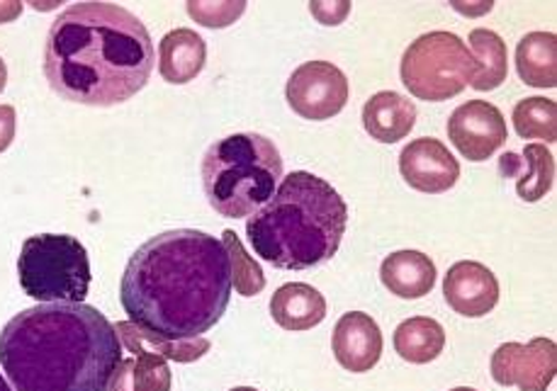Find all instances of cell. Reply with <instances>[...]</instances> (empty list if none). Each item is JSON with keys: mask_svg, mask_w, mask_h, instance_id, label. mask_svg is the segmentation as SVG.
Wrapping results in <instances>:
<instances>
[{"mask_svg": "<svg viewBox=\"0 0 557 391\" xmlns=\"http://www.w3.org/2000/svg\"><path fill=\"white\" fill-rule=\"evenodd\" d=\"M230 300V255L220 239L198 229L151 236L132 253L120 282L129 321L169 341H193L212 331Z\"/></svg>", "mask_w": 557, "mask_h": 391, "instance_id": "cell-1", "label": "cell"}, {"mask_svg": "<svg viewBox=\"0 0 557 391\" xmlns=\"http://www.w3.org/2000/svg\"><path fill=\"white\" fill-rule=\"evenodd\" d=\"M157 49L147 25L115 3L69 5L49 27L45 76L59 98L115 108L149 84Z\"/></svg>", "mask_w": 557, "mask_h": 391, "instance_id": "cell-2", "label": "cell"}, {"mask_svg": "<svg viewBox=\"0 0 557 391\" xmlns=\"http://www.w3.org/2000/svg\"><path fill=\"white\" fill-rule=\"evenodd\" d=\"M122 343L90 304H37L0 331V365L15 391H110Z\"/></svg>", "mask_w": 557, "mask_h": 391, "instance_id": "cell-3", "label": "cell"}, {"mask_svg": "<svg viewBox=\"0 0 557 391\" xmlns=\"http://www.w3.org/2000/svg\"><path fill=\"white\" fill-rule=\"evenodd\" d=\"M348 207L342 194L314 173L295 171L271 200L246 222L258 258L281 270L324 265L342 249Z\"/></svg>", "mask_w": 557, "mask_h": 391, "instance_id": "cell-4", "label": "cell"}, {"mask_svg": "<svg viewBox=\"0 0 557 391\" xmlns=\"http://www.w3.org/2000/svg\"><path fill=\"white\" fill-rule=\"evenodd\" d=\"M283 178V156L256 131L214 141L202 156V188L210 207L230 219L253 217Z\"/></svg>", "mask_w": 557, "mask_h": 391, "instance_id": "cell-5", "label": "cell"}, {"mask_svg": "<svg viewBox=\"0 0 557 391\" xmlns=\"http://www.w3.org/2000/svg\"><path fill=\"white\" fill-rule=\"evenodd\" d=\"M17 277L25 294L39 304H81L90 287L86 245L66 234L29 236L20 251Z\"/></svg>", "mask_w": 557, "mask_h": 391, "instance_id": "cell-6", "label": "cell"}, {"mask_svg": "<svg viewBox=\"0 0 557 391\" xmlns=\"http://www.w3.org/2000/svg\"><path fill=\"white\" fill-rule=\"evenodd\" d=\"M478 76V61L458 35H421L405 51L399 78L411 96L426 102H443L460 96Z\"/></svg>", "mask_w": 557, "mask_h": 391, "instance_id": "cell-7", "label": "cell"}, {"mask_svg": "<svg viewBox=\"0 0 557 391\" xmlns=\"http://www.w3.org/2000/svg\"><path fill=\"white\" fill-rule=\"evenodd\" d=\"M350 86L346 74L332 61H307L287 78L285 98L302 119L324 122L346 108Z\"/></svg>", "mask_w": 557, "mask_h": 391, "instance_id": "cell-8", "label": "cell"}, {"mask_svg": "<svg viewBox=\"0 0 557 391\" xmlns=\"http://www.w3.org/2000/svg\"><path fill=\"white\" fill-rule=\"evenodd\" d=\"M492 379L499 387L548 391L557 373V348L550 338L529 343H502L492 355Z\"/></svg>", "mask_w": 557, "mask_h": 391, "instance_id": "cell-9", "label": "cell"}, {"mask_svg": "<svg viewBox=\"0 0 557 391\" xmlns=\"http://www.w3.org/2000/svg\"><path fill=\"white\" fill-rule=\"evenodd\" d=\"M448 139L472 163L487 161L509 139L507 119L487 100H468L448 119Z\"/></svg>", "mask_w": 557, "mask_h": 391, "instance_id": "cell-10", "label": "cell"}, {"mask_svg": "<svg viewBox=\"0 0 557 391\" xmlns=\"http://www.w3.org/2000/svg\"><path fill=\"white\" fill-rule=\"evenodd\" d=\"M399 173L409 188L426 194H441L456 188L460 163L438 139H414L399 153Z\"/></svg>", "mask_w": 557, "mask_h": 391, "instance_id": "cell-11", "label": "cell"}, {"mask_svg": "<svg viewBox=\"0 0 557 391\" xmlns=\"http://www.w3.org/2000/svg\"><path fill=\"white\" fill-rule=\"evenodd\" d=\"M443 297L456 314L482 318L499 304V280L487 265L460 261L443 277Z\"/></svg>", "mask_w": 557, "mask_h": 391, "instance_id": "cell-12", "label": "cell"}, {"mask_svg": "<svg viewBox=\"0 0 557 391\" xmlns=\"http://www.w3.org/2000/svg\"><path fill=\"white\" fill-rule=\"evenodd\" d=\"M383 331L375 318L366 312H348L334 326V357L348 373H370L383 357Z\"/></svg>", "mask_w": 557, "mask_h": 391, "instance_id": "cell-13", "label": "cell"}, {"mask_svg": "<svg viewBox=\"0 0 557 391\" xmlns=\"http://www.w3.org/2000/svg\"><path fill=\"white\" fill-rule=\"evenodd\" d=\"M208 64V45L190 27H178L159 42V74L171 86H185Z\"/></svg>", "mask_w": 557, "mask_h": 391, "instance_id": "cell-14", "label": "cell"}, {"mask_svg": "<svg viewBox=\"0 0 557 391\" xmlns=\"http://www.w3.org/2000/svg\"><path fill=\"white\" fill-rule=\"evenodd\" d=\"M504 178H516V192L523 202H539L555 185V156L545 143H529L519 153H504L499 161Z\"/></svg>", "mask_w": 557, "mask_h": 391, "instance_id": "cell-15", "label": "cell"}, {"mask_svg": "<svg viewBox=\"0 0 557 391\" xmlns=\"http://www.w3.org/2000/svg\"><path fill=\"white\" fill-rule=\"evenodd\" d=\"M417 125V105L395 90H380L363 105V127L370 139L397 143Z\"/></svg>", "mask_w": 557, "mask_h": 391, "instance_id": "cell-16", "label": "cell"}, {"mask_svg": "<svg viewBox=\"0 0 557 391\" xmlns=\"http://www.w3.org/2000/svg\"><path fill=\"white\" fill-rule=\"evenodd\" d=\"M380 280L399 300H421L436 287V265L421 251H397L380 265Z\"/></svg>", "mask_w": 557, "mask_h": 391, "instance_id": "cell-17", "label": "cell"}, {"mask_svg": "<svg viewBox=\"0 0 557 391\" xmlns=\"http://www.w3.org/2000/svg\"><path fill=\"white\" fill-rule=\"evenodd\" d=\"M271 316L277 326L285 328V331L302 333L324 321L326 300L312 285L287 282L273 294Z\"/></svg>", "mask_w": 557, "mask_h": 391, "instance_id": "cell-18", "label": "cell"}, {"mask_svg": "<svg viewBox=\"0 0 557 391\" xmlns=\"http://www.w3.org/2000/svg\"><path fill=\"white\" fill-rule=\"evenodd\" d=\"M115 331H117L120 343L125 345L129 353H134V355L149 353V355L163 357L166 363L188 365V363H195V360L208 355L212 348L208 338H193V341H169V338H163L161 333L147 331V328H141L132 321H117Z\"/></svg>", "mask_w": 557, "mask_h": 391, "instance_id": "cell-19", "label": "cell"}, {"mask_svg": "<svg viewBox=\"0 0 557 391\" xmlns=\"http://www.w3.org/2000/svg\"><path fill=\"white\" fill-rule=\"evenodd\" d=\"M516 71L525 86H557V37L553 33H529L516 47Z\"/></svg>", "mask_w": 557, "mask_h": 391, "instance_id": "cell-20", "label": "cell"}, {"mask_svg": "<svg viewBox=\"0 0 557 391\" xmlns=\"http://www.w3.org/2000/svg\"><path fill=\"white\" fill-rule=\"evenodd\" d=\"M392 343H395L397 355L407 363L429 365L446 348V331L436 318L411 316L397 326Z\"/></svg>", "mask_w": 557, "mask_h": 391, "instance_id": "cell-21", "label": "cell"}, {"mask_svg": "<svg viewBox=\"0 0 557 391\" xmlns=\"http://www.w3.org/2000/svg\"><path fill=\"white\" fill-rule=\"evenodd\" d=\"M470 45H472V56L478 61V76L472 78L474 90H497L509 74V54H507V42L492 29H472L470 33Z\"/></svg>", "mask_w": 557, "mask_h": 391, "instance_id": "cell-22", "label": "cell"}, {"mask_svg": "<svg viewBox=\"0 0 557 391\" xmlns=\"http://www.w3.org/2000/svg\"><path fill=\"white\" fill-rule=\"evenodd\" d=\"M171 384L173 375L166 360L139 353L117 365L110 391H171Z\"/></svg>", "mask_w": 557, "mask_h": 391, "instance_id": "cell-23", "label": "cell"}, {"mask_svg": "<svg viewBox=\"0 0 557 391\" xmlns=\"http://www.w3.org/2000/svg\"><path fill=\"white\" fill-rule=\"evenodd\" d=\"M513 129L521 139L557 141V102L548 98H525L513 108Z\"/></svg>", "mask_w": 557, "mask_h": 391, "instance_id": "cell-24", "label": "cell"}, {"mask_svg": "<svg viewBox=\"0 0 557 391\" xmlns=\"http://www.w3.org/2000/svg\"><path fill=\"white\" fill-rule=\"evenodd\" d=\"M222 245L226 255H230V267H232V287L236 294L242 297H256L265 290V275L261 270L249 253H246L244 243L239 236H236L232 229H226L222 234Z\"/></svg>", "mask_w": 557, "mask_h": 391, "instance_id": "cell-25", "label": "cell"}, {"mask_svg": "<svg viewBox=\"0 0 557 391\" xmlns=\"http://www.w3.org/2000/svg\"><path fill=\"white\" fill-rule=\"evenodd\" d=\"M188 15L195 23L210 29H224L234 25L246 13L244 0H224V3H205V0H190L185 3Z\"/></svg>", "mask_w": 557, "mask_h": 391, "instance_id": "cell-26", "label": "cell"}, {"mask_svg": "<svg viewBox=\"0 0 557 391\" xmlns=\"http://www.w3.org/2000/svg\"><path fill=\"white\" fill-rule=\"evenodd\" d=\"M309 13H312L322 25L336 27L342 25L346 15L350 13V3H346V0H338V3H312L309 5Z\"/></svg>", "mask_w": 557, "mask_h": 391, "instance_id": "cell-27", "label": "cell"}, {"mask_svg": "<svg viewBox=\"0 0 557 391\" xmlns=\"http://www.w3.org/2000/svg\"><path fill=\"white\" fill-rule=\"evenodd\" d=\"M17 129V112L13 105H0V153L10 149Z\"/></svg>", "mask_w": 557, "mask_h": 391, "instance_id": "cell-28", "label": "cell"}, {"mask_svg": "<svg viewBox=\"0 0 557 391\" xmlns=\"http://www.w3.org/2000/svg\"><path fill=\"white\" fill-rule=\"evenodd\" d=\"M23 15V3H15V0H8V3H0V25L13 23Z\"/></svg>", "mask_w": 557, "mask_h": 391, "instance_id": "cell-29", "label": "cell"}, {"mask_svg": "<svg viewBox=\"0 0 557 391\" xmlns=\"http://www.w3.org/2000/svg\"><path fill=\"white\" fill-rule=\"evenodd\" d=\"M453 8L458 10V13H466V15H484L492 10V3H480V5H462V3H453Z\"/></svg>", "mask_w": 557, "mask_h": 391, "instance_id": "cell-30", "label": "cell"}, {"mask_svg": "<svg viewBox=\"0 0 557 391\" xmlns=\"http://www.w3.org/2000/svg\"><path fill=\"white\" fill-rule=\"evenodd\" d=\"M5 86H8V66H5L3 56H0V92L5 90Z\"/></svg>", "mask_w": 557, "mask_h": 391, "instance_id": "cell-31", "label": "cell"}, {"mask_svg": "<svg viewBox=\"0 0 557 391\" xmlns=\"http://www.w3.org/2000/svg\"><path fill=\"white\" fill-rule=\"evenodd\" d=\"M0 391H15L13 387H10V384L5 382V377H3V375H0Z\"/></svg>", "mask_w": 557, "mask_h": 391, "instance_id": "cell-32", "label": "cell"}, {"mask_svg": "<svg viewBox=\"0 0 557 391\" xmlns=\"http://www.w3.org/2000/svg\"><path fill=\"white\" fill-rule=\"evenodd\" d=\"M230 391H258V389H253V387H234Z\"/></svg>", "mask_w": 557, "mask_h": 391, "instance_id": "cell-33", "label": "cell"}, {"mask_svg": "<svg viewBox=\"0 0 557 391\" xmlns=\"http://www.w3.org/2000/svg\"><path fill=\"white\" fill-rule=\"evenodd\" d=\"M450 391H478V389H472V387H456V389H450Z\"/></svg>", "mask_w": 557, "mask_h": 391, "instance_id": "cell-34", "label": "cell"}]
</instances>
